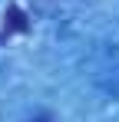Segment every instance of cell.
I'll return each mask as SVG.
<instances>
[{
  "instance_id": "obj_1",
  "label": "cell",
  "mask_w": 119,
  "mask_h": 122,
  "mask_svg": "<svg viewBox=\"0 0 119 122\" xmlns=\"http://www.w3.org/2000/svg\"><path fill=\"white\" fill-rule=\"evenodd\" d=\"M27 30H30L27 13H23L20 7H10V10L3 13V33H27Z\"/></svg>"
},
{
  "instance_id": "obj_2",
  "label": "cell",
  "mask_w": 119,
  "mask_h": 122,
  "mask_svg": "<svg viewBox=\"0 0 119 122\" xmlns=\"http://www.w3.org/2000/svg\"><path fill=\"white\" fill-rule=\"evenodd\" d=\"M30 122H53V116H50V112H40V116H33Z\"/></svg>"
}]
</instances>
